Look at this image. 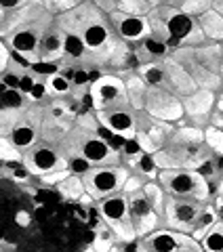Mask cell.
Segmentation results:
<instances>
[{"label": "cell", "instance_id": "cell-55", "mask_svg": "<svg viewBox=\"0 0 223 252\" xmlns=\"http://www.w3.org/2000/svg\"><path fill=\"white\" fill-rule=\"evenodd\" d=\"M84 252H95V248H93V246H91V248H86V250H84Z\"/></svg>", "mask_w": 223, "mask_h": 252}, {"label": "cell", "instance_id": "cell-23", "mask_svg": "<svg viewBox=\"0 0 223 252\" xmlns=\"http://www.w3.org/2000/svg\"><path fill=\"white\" fill-rule=\"evenodd\" d=\"M57 191L61 193V198H63V200H70V202L82 200V195L86 193V191H84L82 179H80V177H76V175H68L66 179H63L61 183L57 185Z\"/></svg>", "mask_w": 223, "mask_h": 252}, {"label": "cell", "instance_id": "cell-53", "mask_svg": "<svg viewBox=\"0 0 223 252\" xmlns=\"http://www.w3.org/2000/svg\"><path fill=\"white\" fill-rule=\"evenodd\" d=\"M4 17H6V11H2V9H0V26H2V21H4Z\"/></svg>", "mask_w": 223, "mask_h": 252}, {"label": "cell", "instance_id": "cell-40", "mask_svg": "<svg viewBox=\"0 0 223 252\" xmlns=\"http://www.w3.org/2000/svg\"><path fill=\"white\" fill-rule=\"evenodd\" d=\"M30 72L36 76H46L51 78L55 74H59V63H44V61H36L30 65Z\"/></svg>", "mask_w": 223, "mask_h": 252}, {"label": "cell", "instance_id": "cell-36", "mask_svg": "<svg viewBox=\"0 0 223 252\" xmlns=\"http://www.w3.org/2000/svg\"><path fill=\"white\" fill-rule=\"evenodd\" d=\"M93 168H95L93 164L86 160V158H82L80 154H72V156H68V170H70V175H76V177L84 179Z\"/></svg>", "mask_w": 223, "mask_h": 252}, {"label": "cell", "instance_id": "cell-37", "mask_svg": "<svg viewBox=\"0 0 223 252\" xmlns=\"http://www.w3.org/2000/svg\"><path fill=\"white\" fill-rule=\"evenodd\" d=\"M141 44H143V49L149 53V57H152L154 61H164V59L171 55V53H169V46H166L164 42L154 40V38H146V40H143Z\"/></svg>", "mask_w": 223, "mask_h": 252}, {"label": "cell", "instance_id": "cell-15", "mask_svg": "<svg viewBox=\"0 0 223 252\" xmlns=\"http://www.w3.org/2000/svg\"><path fill=\"white\" fill-rule=\"evenodd\" d=\"M162 67H164V89H169L175 97L186 99V97H189V94H194L198 91V86L192 80V76H189L186 69L171 57V55L162 61Z\"/></svg>", "mask_w": 223, "mask_h": 252}, {"label": "cell", "instance_id": "cell-19", "mask_svg": "<svg viewBox=\"0 0 223 252\" xmlns=\"http://www.w3.org/2000/svg\"><path fill=\"white\" fill-rule=\"evenodd\" d=\"M124 97L135 112H146V97H148V84L141 80L137 72H133L124 78Z\"/></svg>", "mask_w": 223, "mask_h": 252}, {"label": "cell", "instance_id": "cell-52", "mask_svg": "<svg viewBox=\"0 0 223 252\" xmlns=\"http://www.w3.org/2000/svg\"><path fill=\"white\" fill-rule=\"evenodd\" d=\"M217 195H223V179L219 181V185H217Z\"/></svg>", "mask_w": 223, "mask_h": 252}, {"label": "cell", "instance_id": "cell-30", "mask_svg": "<svg viewBox=\"0 0 223 252\" xmlns=\"http://www.w3.org/2000/svg\"><path fill=\"white\" fill-rule=\"evenodd\" d=\"M86 46L80 34H66V46H63V57L70 61H80L86 57Z\"/></svg>", "mask_w": 223, "mask_h": 252}, {"label": "cell", "instance_id": "cell-10", "mask_svg": "<svg viewBox=\"0 0 223 252\" xmlns=\"http://www.w3.org/2000/svg\"><path fill=\"white\" fill-rule=\"evenodd\" d=\"M146 114L154 120H160L166 124H173L181 120L186 112H183L181 99L164 89V86H148V97H146Z\"/></svg>", "mask_w": 223, "mask_h": 252}, {"label": "cell", "instance_id": "cell-45", "mask_svg": "<svg viewBox=\"0 0 223 252\" xmlns=\"http://www.w3.org/2000/svg\"><path fill=\"white\" fill-rule=\"evenodd\" d=\"M9 63H11V51H9V46L2 42V38H0V74L6 72Z\"/></svg>", "mask_w": 223, "mask_h": 252}, {"label": "cell", "instance_id": "cell-32", "mask_svg": "<svg viewBox=\"0 0 223 252\" xmlns=\"http://www.w3.org/2000/svg\"><path fill=\"white\" fill-rule=\"evenodd\" d=\"M46 93L49 94H53V97H66V94H70L72 93V80L68 76H63L61 72L59 74H55V76H51V78H46Z\"/></svg>", "mask_w": 223, "mask_h": 252}, {"label": "cell", "instance_id": "cell-38", "mask_svg": "<svg viewBox=\"0 0 223 252\" xmlns=\"http://www.w3.org/2000/svg\"><path fill=\"white\" fill-rule=\"evenodd\" d=\"M0 160L15 164V162L23 160V154L19 152V149H15V145L6 137H0Z\"/></svg>", "mask_w": 223, "mask_h": 252}, {"label": "cell", "instance_id": "cell-34", "mask_svg": "<svg viewBox=\"0 0 223 252\" xmlns=\"http://www.w3.org/2000/svg\"><path fill=\"white\" fill-rule=\"evenodd\" d=\"M177 9H179L183 15H187V17L198 19L200 15H204L206 11L213 9V2H209V0H187V2L177 4Z\"/></svg>", "mask_w": 223, "mask_h": 252}, {"label": "cell", "instance_id": "cell-16", "mask_svg": "<svg viewBox=\"0 0 223 252\" xmlns=\"http://www.w3.org/2000/svg\"><path fill=\"white\" fill-rule=\"evenodd\" d=\"M63 46H66V32L53 19L42 32L40 46H38V61L59 63L63 59Z\"/></svg>", "mask_w": 223, "mask_h": 252}, {"label": "cell", "instance_id": "cell-18", "mask_svg": "<svg viewBox=\"0 0 223 252\" xmlns=\"http://www.w3.org/2000/svg\"><path fill=\"white\" fill-rule=\"evenodd\" d=\"M181 105H183V112H186L187 118H206L215 112V105H217V94L213 91H204V89H198L194 94L181 99Z\"/></svg>", "mask_w": 223, "mask_h": 252}, {"label": "cell", "instance_id": "cell-50", "mask_svg": "<svg viewBox=\"0 0 223 252\" xmlns=\"http://www.w3.org/2000/svg\"><path fill=\"white\" fill-rule=\"evenodd\" d=\"M215 212H217L219 220H223V195H217V202H215Z\"/></svg>", "mask_w": 223, "mask_h": 252}, {"label": "cell", "instance_id": "cell-28", "mask_svg": "<svg viewBox=\"0 0 223 252\" xmlns=\"http://www.w3.org/2000/svg\"><path fill=\"white\" fill-rule=\"evenodd\" d=\"M137 74L148 86H164V67L162 61H154V63H146L139 65Z\"/></svg>", "mask_w": 223, "mask_h": 252}, {"label": "cell", "instance_id": "cell-21", "mask_svg": "<svg viewBox=\"0 0 223 252\" xmlns=\"http://www.w3.org/2000/svg\"><path fill=\"white\" fill-rule=\"evenodd\" d=\"M129 166H131V172L139 175L146 181H156L158 172H160V168H158V164L154 160V154H146V152H141L135 158H129Z\"/></svg>", "mask_w": 223, "mask_h": 252}, {"label": "cell", "instance_id": "cell-47", "mask_svg": "<svg viewBox=\"0 0 223 252\" xmlns=\"http://www.w3.org/2000/svg\"><path fill=\"white\" fill-rule=\"evenodd\" d=\"M124 152H126L129 158H135V156L141 154V147H139V143L135 139H129V141H124Z\"/></svg>", "mask_w": 223, "mask_h": 252}, {"label": "cell", "instance_id": "cell-56", "mask_svg": "<svg viewBox=\"0 0 223 252\" xmlns=\"http://www.w3.org/2000/svg\"><path fill=\"white\" fill-rule=\"evenodd\" d=\"M0 252H2V248H0Z\"/></svg>", "mask_w": 223, "mask_h": 252}, {"label": "cell", "instance_id": "cell-14", "mask_svg": "<svg viewBox=\"0 0 223 252\" xmlns=\"http://www.w3.org/2000/svg\"><path fill=\"white\" fill-rule=\"evenodd\" d=\"M112 30L118 34L122 42H137L141 44L146 38H149V28L146 17H133V15L124 13H112L110 17H106Z\"/></svg>", "mask_w": 223, "mask_h": 252}, {"label": "cell", "instance_id": "cell-20", "mask_svg": "<svg viewBox=\"0 0 223 252\" xmlns=\"http://www.w3.org/2000/svg\"><path fill=\"white\" fill-rule=\"evenodd\" d=\"M196 21H198V26H200V30L204 32V36L209 42H215V44L223 42V17L215 9L206 11Z\"/></svg>", "mask_w": 223, "mask_h": 252}, {"label": "cell", "instance_id": "cell-9", "mask_svg": "<svg viewBox=\"0 0 223 252\" xmlns=\"http://www.w3.org/2000/svg\"><path fill=\"white\" fill-rule=\"evenodd\" d=\"M95 116H97V122L103 126V130L124 141L135 139V135H137L139 114L129 103H118L114 107L101 109V112H95Z\"/></svg>", "mask_w": 223, "mask_h": 252}, {"label": "cell", "instance_id": "cell-41", "mask_svg": "<svg viewBox=\"0 0 223 252\" xmlns=\"http://www.w3.org/2000/svg\"><path fill=\"white\" fill-rule=\"evenodd\" d=\"M146 185V179H141L139 175H135V172H131L129 179H126V183L122 187V193L124 195H131V193H137L141 191V187Z\"/></svg>", "mask_w": 223, "mask_h": 252}, {"label": "cell", "instance_id": "cell-46", "mask_svg": "<svg viewBox=\"0 0 223 252\" xmlns=\"http://www.w3.org/2000/svg\"><path fill=\"white\" fill-rule=\"evenodd\" d=\"M68 175H70V170H59V172H53V175H46V177H42L40 181H42L44 185H55V187H57V185L61 183V181L68 177Z\"/></svg>", "mask_w": 223, "mask_h": 252}, {"label": "cell", "instance_id": "cell-29", "mask_svg": "<svg viewBox=\"0 0 223 252\" xmlns=\"http://www.w3.org/2000/svg\"><path fill=\"white\" fill-rule=\"evenodd\" d=\"M202 252H223V220L215 223L200 240Z\"/></svg>", "mask_w": 223, "mask_h": 252}, {"label": "cell", "instance_id": "cell-42", "mask_svg": "<svg viewBox=\"0 0 223 252\" xmlns=\"http://www.w3.org/2000/svg\"><path fill=\"white\" fill-rule=\"evenodd\" d=\"M38 84V78H36V74H32V72H23V76H21V80H19V93H23L26 97H30V93L34 91V86Z\"/></svg>", "mask_w": 223, "mask_h": 252}, {"label": "cell", "instance_id": "cell-44", "mask_svg": "<svg viewBox=\"0 0 223 252\" xmlns=\"http://www.w3.org/2000/svg\"><path fill=\"white\" fill-rule=\"evenodd\" d=\"M72 84H74L76 89H86V86H89V72H86L84 67L74 69V76H72Z\"/></svg>", "mask_w": 223, "mask_h": 252}, {"label": "cell", "instance_id": "cell-35", "mask_svg": "<svg viewBox=\"0 0 223 252\" xmlns=\"http://www.w3.org/2000/svg\"><path fill=\"white\" fill-rule=\"evenodd\" d=\"M78 4L80 2H76V0H46V2H42V9L49 13L51 17H61V15L74 11Z\"/></svg>", "mask_w": 223, "mask_h": 252}, {"label": "cell", "instance_id": "cell-17", "mask_svg": "<svg viewBox=\"0 0 223 252\" xmlns=\"http://www.w3.org/2000/svg\"><path fill=\"white\" fill-rule=\"evenodd\" d=\"M9 141L21 154L28 152L30 147H34L38 141H40V124H38V120L32 118V109H26V112H23L21 120L15 124V128L11 130Z\"/></svg>", "mask_w": 223, "mask_h": 252}, {"label": "cell", "instance_id": "cell-51", "mask_svg": "<svg viewBox=\"0 0 223 252\" xmlns=\"http://www.w3.org/2000/svg\"><path fill=\"white\" fill-rule=\"evenodd\" d=\"M219 49H221V80H223V42L219 44Z\"/></svg>", "mask_w": 223, "mask_h": 252}, {"label": "cell", "instance_id": "cell-27", "mask_svg": "<svg viewBox=\"0 0 223 252\" xmlns=\"http://www.w3.org/2000/svg\"><path fill=\"white\" fill-rule=\"evenodd\" d=\"M26 94L19 93L17 89L0 91V112H21V109H26Z\"/></svg>", "mask_w": 223, "mask_h": 252}, {"label": "cell", "instance_id": "cell-54", "mask_svg": "<svg viewBox=\"0 0 223 252\" xmlns=\"http://www.w3.org/2000/svg\"><path fill=\"white\" fill-rule=\"evenodd\" d=\"M2 242H4V231L0 229V244H2Z\"/></svg>", "mask_w": 223, "mask_h": 252}, {"label": "cell", "instance_id": "cell-49", "mask_svg": "<svg viewBox=\"0 0 223 252\" xmlns=\"http://www.w3.org/2000/svg\"><path fill=\"white\" fill-rule=\"evenodd\" d=\"M44 94H46V86L38 82V84L34 86V91L30 93V97H28V99H30V101H38L40 97H44Z\"/></svg>", "mask_w": 223, "mask_h": 252}, {"label": "cell", "instance_id": "cell-12", "mask_svg": "<svg viewBox=\"0 0 223 252\" xmlns=\"http://www.w3.org/2000/svg\"><path fill=\"white\" fill-rule=\"evenodd\" d=\"M89 91H91V97H93L95 112L114 107L118 103H126L124 78H120L118 74H103L97 82L89 86Z\"/></svg>", "mask_w": 223, "mask_h": 252}, {"label": "cell", "instance_id": "cell-7", "mask_svg": "<svg viewBox=\"0 0 223 252\" xmlns=\"http://www.w3.org/2000/svg\"><path fill=\"white\" fill-rule=\"evenodd\" d=\"M137 252H202V246L192 235L162 227L146 238H137Z\"/></svg>", "mask_w": 223, "mask_h": 252}, {"label": "cell", "instance_id": "cell-22", "mask_svg": "<svg viewBox=\"0 0 223 252\" xmlns=\"http://www.w3.org/2000/svg\"><path fill=\"white\" fill-rule=\"evenodd\" d=\"M194 55H196V61L200 63L204 69H209L211 74L221 76V49H219V44L209 42V44L200 46V49H194Z\"/></svg>", "mask_w": 223, "mask_h": 252}, {"label": "cell", "instance_id": "cell-4", "mask_svg": "<svg viewBox=\"0 0 223 252\" xmlns=\"http://www.w3.org/2000/svg\"><path fill=\"white\" fill-rule=\"evenodd\" d=\"M44 17H51V15L49 13H42L40 17H36V19H32L28 23H23L21 28H17L9 38H6V46H9V51H13L19 59L30 63V65L38 61V46H40L42 32L53 21V19H46L44 21Z\"/></svg>", "mask_w": 223, "mask_h": 252}, {"label": "cell", "instance_id": "cell-33", "mask_svg": "<svg viewBox=\"0 0 223 252\" xmlns=\"http://www.w3.org/2000/svg\"><path fill=\"white\" fill-rule=\"evenodd\" d=\"M204 145L215 156L223 158V132H221V128H217L215 124L206 126L204 128Z\"/></svg>", "mask_w": 223, "mask_h": 252}, {"label": "cell", "instance_id": "cell-6", "mask_svg": "<svg viewBox=\"0 0 223 252\" xmlns=\"http://www.w3.org/2000/svg\"><path fill=\"white\" fill-rule=\"evenodd\" d=\"M206 204L209 202L183 200V198H171V195H166L164 210H162V227L189 235Z\"/></svg>", "mask_w": 223, "mask_h": 252}, {"label": "cell", "instance_id": "cell-43", "mask_svg": "<svg viewBox=\"0 0 223 252\" xmlns=\"http://www.w3.org/2000/svg\"><path fill=\"white\" fill-rule=\"evenodd\" d=\"M30 177H32V175H30V170L23 166V162L11 164V179L15 181V183H26Z\"/></svg>", "mask_w": 223, "mask_h": 252}, {"label": "cell", "instance_id": "cell-8", "mask_svg": "<svg viewBox=\"0 0 223 252\" xmlns=\"http://www.w3.org/2000/svg\"><path fill=\"white\" fill-rule=\"evenodd\" d=\"M72 154H80L86 158L93 166H114L120 164V154L116 147H112L103 137H99L97 132H78L74 152ZM68 154V156H72ZM66 156V158H68Z\"/></svg>", "mask_w": 223, "mask_h": 252}, {"label": "cell", "instance_id": "cell-13", "mask_svg": "<svg viewBox=\"0 0 223 252\" xmlns=\"http://www.w3.org/2000/svg\"><path fill=\"white\" fill-rule=\"evenodd\" d=\"M126 200H129V212H131L137 238H146V235L154 233L156 229H160L162 225L160 215L152 208V204L146 200V195L141 191L126 195Z\"/></svg>", "mask_w": 223, "mask_h": 252}, {"label": "cell", "instance_id": "cell-5", "mask_svg": "<svg viewBox=\"0 0 223 252\" xmlns=\"http://www.w3.org/2000/svg\"><path fill=\"white\" fill-rule=\"evenodd\" d=\"M21 162L30 170V175L38 179L53 175V172H59V170H68L66 154L55 143H49V141H38L34 147L23 152Z\"/></svg>", "mask_w": 223, "mask_h": 252}, {"label": "cell", "instance_id": "cell-31", "mask_svg": "<svg viewBox=\"0 0 223 252\" xmlns=\"http://www.w3.org/2000/svg\"><path fill=\"white\" fill-rule=\"evenodd\" d=\"M116 242H118L116 235L112 233V229H110L106 223L99 225L97 229H95V240H93L95 252H112V248H114Z\"/></svg>", "mask_w": 223, "mask_h": 252}, {"label": "cell", "instance_id": "cell-3", "mask_svg": "<svg viewBox=\"0 0 223 252\" xmlns=\"http://www.w3.org/2000/svg\"><path fill=\"white\" fill-rule=\"evenodd\" d=\"M97 212L101 220L106 223L112 233L116 235L118 242L129 244L133 240H137V233H135V225L129 212V200H126L124 193H116L110 195V198L97 202Z\"/></svg>", "mask_w": 223, "mask_h": 252}, {"label": "cell", "instance_id": "cell-25", "mask_svg": "<svg viewBox=\"0 0 223 252\" xmlns=\"http://www.w3.org/2000/svg\"><path fill=\"white\" fill-rule=\"evenodd\" d=\"M154 9H156V2H148V0H118L116 4L118 13L133 15V17H148Z\"/></svg>", "mask_w": 223, "mask_h": 252}, {"label": "cell", "instance_id": "cell-48", "mask_svg": "<svg viewBox=\"0 0 223 252\" xmlns=\"http://www.w3.org/2000/svg\"><path fill=\"white\" fill-rule=\"evenodd\" d=\"M15 223H17L19 227H28L32 223V215L28 210H19L17 215H15Z\"/></svg>", "mask_w": 223, "mask_h": 252}, {"label": "cell", "instance_id": "cell-2", "mask_svg": "<svg viewBox=\"0 0 223 252\" xmlns=\"http://www.w3.org/2000/svg\"><path fill=\"white\" fill-rule=\"evenodd\" d=\"M131 175V168L122 166V164H114V166H95L89 175L82 179L84 191L93 202H101L110 198V195L122 193V187L126 179Z\"/></svg>", "mask_w": 223, "mask_h": 252}, {"label": "cell", "instance_id": "cell-39", "mask_svg": "<svg viewBox=\"0 0 223 252\" xmlns=\"http://www.w3.org/2000/svg\"><path fill=\"white\" fill-rule=\"evenodd\" d=\"M23 72H19L17 65H13V61L9 63V67H6V72L0 74V84L4 86V89H19V80H21Z\"/></svg>", "mask_w": 223, "mask_h": 252}, {"label": "cell", "instance_id": "cell-1", "mask_svg": "<svg viewBox=\"0 0 223 252\" xmlns=\"http://www.w3.org/2000/svg\"><path fill=\"white\" fill-rule=\"evenodd\" d=\"M158 183L171 198H183V200H198L209 202L211 198V185L204 177H200L194 170H160L158 172Z\"/></svg>", "mask_w": 223, "mask_h": 252}, {"label": "cell", "instance_id": "cell-11", "mask_svg": "<svg viewBox=\"0 0 223 252\" xmlns=\"http://www.w3.org/2000/svg\"><path fill=\"white\" fill-rule=\"evenodd\" d=\"M80 38L86 46V53L95 55V57H101L106 63L118 42V40H114V36H112V28L106 17H97L95 21H91L89 26L80 32Z\"/></svg>", "mask_w": 223, "mask_h": 252}, {"label": "cell", "instance_id": "cell-26", "mask_svg": "<svg viewBox=\"0 0 223 252\" xmlns=\"http://www.w3.org/2000/svg\"><path fill=\"white\" fill-rule=\"evenodd\" d=\"M141 193L146 195V200L152 204V208H154L158 215H160V219H162L166 193H164V189L160 187V183H158V181H146V185L141 187Z\"/></svg>", "mask_w": 223, "mask_h": 252}, {"label": "cell", "instance_id": "cell-24", "mask_svg": "<svg viewBox=\"0 0 223 252\" xmlns=\"http://www.w3.org/2000/svg\"><path fill=\"white\" fill-rule=\"evenodd\" d=\"M215 223H219V217H217V212H215V206H213V204H206L204 210L200 212V217H198L194 229H192V233H189V235H192L196 242H200V240L204 238V233L209 231Z\"/></svg>", "mask_w": 223, "mask_h": 252}]
</instances>
